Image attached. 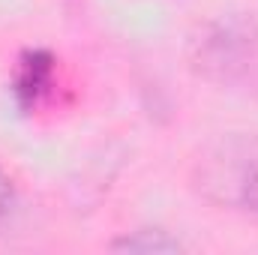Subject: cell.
<instances>
[{
	"mask_svg": "<svg viewBox=\"0 0 258 255\" xmlns=\"http://www.w3.org/2000/svg\"><path fill=\"white\" fill-rule=\"evenodd\" d=\"M195 186L213 204L258 213V138L234 135L207 147L195 162Z\"/></svg>",
	"mask_w": 258,
	"mask_h": 255,
	"instance_id": "cell-1",
	"label": "cell"
},
{
	"mask_svg": "<svg viewBox=\"0 0 258 255\" xmlns=\"http://www.w3.org/2000/svg\"><path fill=\"white\" fill-rule=\"evenodd\" d=\"M12 204H15L12 183H9V177L3 174V168H0V225H6V219H9V213H12Z\"/></svg>",
	"mask_w": 258,
	"mask_h": 255,
	"instance_id": "cell-5",
	"label": "cell"
},
{
	"mask_svg": "<svg viewBox=\"0 0 258 255\" xmlns=\"http://www.w3.org/2000/svg\"><path fill=\"white\" fill-rule=\"evenodd\" d=\"M195 45H198V57H195L198 69H204L207 75L219 72V78H234L252 60L249 33L237 30L234 24H219L210 36L198 39Z\"/></svg>",
	"mask_w": 258,
	"mask_h": 255,
	"instance_id": "cell-2",
	"label": "cell"
},
{
	"mask_svg": "<svg viewBox=\"0 0 258 255\" xmlns=\"http://www.w3.org/2000/svg\"><path fill=\"white\" fill-rule=\"evenodd\" d=\"M114 249H126V252H177L180 243L165 237V231H135L132 237L117 240Z\"/></svg>",
	"mask_w": 258,
	"mask_h": 255,
	"instance_id": "cell-4",
	"label": "cell"
},
{
	"mask_svg": "<svg viewBox=\"0 0 258 255\" xmlns=\"http://www.w3.org/2000/svg\"><path fill=\"white\" fill-rule=\"evenodd\" d=\"M51 75V54L45 51H27L18 66V78H15V93L21 102H36V96L45 90Z\"/></svg>",
	"mask_w": 258,
	"mask_h": 255,
	"instance_id": "cell-3",
	"label": "cell"
}]
</instances>
